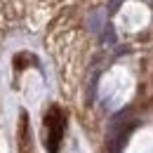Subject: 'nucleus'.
Here are the masks:
<instances>
[{"label":"nucleus","instance_id":"1","mask_svg":"<svg viewBox=\"0 0 153 153\" xmlns=\"http://www.w3.org/2000/svg\"><path fill=\"white\" fill-rule=\"evenodd\" d=\"M42 125H45V149H47V153H59L64 134H66V113H64V108L57 106V104L50 106L45 118H42Z\"/></svg>","mask_w":153,"mask_h":153},{"label":"nucleus","instance_id":"2","mask_svg":"<svg viewBox=\"0 0 153 153\" xmlns=\"http://www.w3.org/2000/svg\"><path fill=\"white\" fill-rule=\"evenodd\" d=\"M19 153H31V127L26 113H21V123H19Z\"/></svg>","mask_w":153,"mask_h":153},{"label":"nucleus","instance_id":"3","mask_svg":"<svg viewBox=\"0 0 153 153\" xmlns=\"http://www.w3.org/2000/svg\"><path fill=\"white\" fill-rule=\"evenodd\" d=\"M97 80H99V73H94V76H92V80H90V87H87V104H92V101H94V92H97Z\"/></svg>","mask_w":153,"mask_h":153},{"label":"nucleus","instance_id":"4","mask_svg":"<svg viewBox=\"0 0 153 153\" xmlns=\"http://www.w3.org/2000/svg\"><path fill=\"white\" fill-rule=\"evenodd\" d=\"M120 2H125V0H111V2H108V12H118Z\"/></svg>","mask_w":153,"mask_h":153}]
</instances>
